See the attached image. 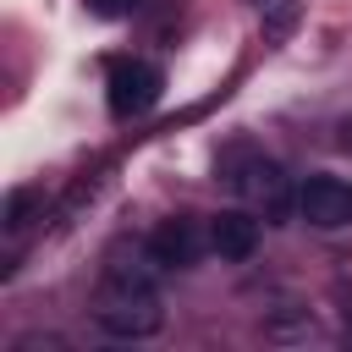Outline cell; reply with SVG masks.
<instances>
[{
    "label": "cell",
    "mask_w": 352,
    "mask_h": 352,
    "mask_svg": "<svg viewBox=\"0 0 352 352\" xmlns=\"http://www.w3.org/2000/svg\"><path fill=\"white\" fill-rule=\"evenodd\" d=\"M94 319L104 336H121V341H143L165 324V308H160V292L154 280H126V275H104L99 297H94Z\"/></svg>",
    "instance_id": "1"
},
{
    "label": "cell",
    "mask_w": 352,
    "mask_h": 352,
    "mask_svg": "<svg viewBox=\"0 0 352 352\" xmlns=\"http://www.w3.org/2000/svg\"><path fill=\"white\" fill-rule=\"evenodd\" d=\"M226 182L253 214H264V220H286L292 214V182H286V170L275 160H264L253 148H231L226 154Z\"/></svg>",
    "instance_id": "2"
},
{
    "label": "cell",
    "mask_w": 352,
    "mask_h": 352,
    "mask_svg": "<svg viewBox=\"0 0 352 352\" xmlns=\"http://www.w3.org/2000/svg\"><path fill=\"white\" fill-rule=\"evenodd\" d=\"M297 214L319 231H341L352 226V187L341 176H308L297 187Z\"/></svg>",
    "instance_id": "3"
},
{
    "label": "cell",
    "mask_w": 352,
    "mask_h": 352,
    "mask_svg": "<svg viewBox=\"0 0 352 352\" xmlns=\"http://www.w3.org/2000/svg\"><path fill=\"white\" fill-rule=\"evenodd\" d=\"M154 99H160V66H148V60H116L110 66V110L121 121L143 116Z\"/></svg>",
    "instance_id": "4"
},
{
    "label": "cell",
    "mask_w": 352,
    "mask_h": 352,
    "mask_svg": "<svg viewBox=\"0 0 352 352\" xmlns=\"http://www.w3.org/2000/svg\"><path fill=\"white\" fill-rule=\"evenodd\" d=\"M209 248H214L220 258H248V253L258 248V220H253L248 209H220V214L209 220Z\"/></svg>",
    "instance_id": "5"
},
{
    "label": "cell",
    "mask_w": 352,
    "mask_h": 352,
    "mask_svg": "<svg viewBox=\"0 0 352 352\" xmlns=\"http://www.w3.org/2000/svg\"><path fill=\"white\" fill-rule=\"evenodd\" d=\"M148 248H154V258H160L165 270H182V264H192V253H198V242H192V226H187V220H165V226L148 236Z\"/></svg>",
    "instance_id": "6"
},
{
    "label": "cell",
    "mask_w": 352,
    "mask_h": 352,
    "mask_svg": "<svg viewBox=\"0 0 352 352\" xmlns=\"http://www.w3.org/2000/svg\"><path fill=\"white\" fill-rule=\"evenodd\" d=\"M82 6H88L94 16H104V22H116V16H132L143 0H82Z\"/></svg>",
    "instance_id": "7"
}]
</instances>
